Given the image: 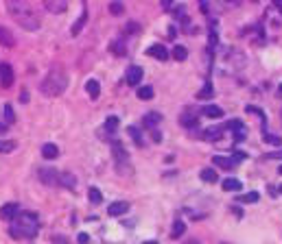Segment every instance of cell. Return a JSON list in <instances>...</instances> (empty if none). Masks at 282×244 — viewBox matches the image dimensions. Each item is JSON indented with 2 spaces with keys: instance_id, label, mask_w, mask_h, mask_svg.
<instances>
[{
  "instance_id": "obj_10",
  "label": "cell",
  "mask_w": 282,
  "mask_h": 244,
  "mask_svg": "<svg viewBox=\"0 0 282 244\" xmlns=\"http://www.w3.org/2000/svg\"><path fill=\"white\" fill-rule=\"evenodd\" d=\"M18 214H20L18 203H7L0 207V218H2V220H11V218H16Z\"/></svg>"
},
{
  "instance_id": "obj_35",
  "label": "cell",
  "mask_w": 282,
  "mask_h": 244,
  "mask_svg": "<svg viewBox=\"0 0 282 244\" xmlns=\"http://www.w3.org/2000/svg\"><path fill=\"white\" fill-rule=\"evenodd\" d=\"M50 242H53V244H70V240H68L66 235H59V233H55L53 238H50Z\"/></svg>"
},
{
  "instance_id": "obj_15",
  "label": "cell",
  "mask_w": 282,
  "mask_h": 244,
  "mask_svg": "<svg viewBox=\"0 0 282 244\" xmlns=\"http://www.w3.org/2000/svg\"><path fill=\"white\" fill-rule=\"evenodd\" d=\"M0 44H2V46H7V48H11L16 44V39H14V35H11V30L5 29V26H0Z\"/></svg>"
},
{
  "instance_id": "obj_7",
  "label": "cell",
  "mask_w": 282,
  "mask_h": 244,
  "mask_svg": "<svg viewBox=\"0 0 282 244\" xmlns=\"http://www.w3.org/2000/svg\"><path fill=\"white\" fill-rule=\"evenodd\" d=\"M0 85L2 87H11L14 85V68L9 63L0 65Z\"/></svg>"
},
{
  "instance_id": "obj_17",
  "label": "cell",
  "mask_w": 282,
  "mask_h": 244,
  "mask_svg": "<svg viewBox=\"0 0 282 244\" xmlns=\"http://www.w3.org/2000/svg\"><path fill=\"white\" fill-rule=\"evenodd\" d=\"M57 155H59V148L55 146V144H44V146H42V157H44V159H55Z\"/></svg>"
},
{
  "instance_id": "obj_16",
  "label": "cell",
  "mask_w": 282,
  "mask_h": 244,
  "mask_svg": "<svg viewBox=\"0 0 282 244\" xmlns=\"http://www.w3.org/2000/svg\"><path fill=\"white\" fill-rule=\"evenodd\" d=\"M203 116H208V118H223V109H221L219 105H206V107H203Z\"/></svg>"
},
{
  "instance_id": "obj_27",
  "label": "cell",
  "mask_w": 282,
  "mask_h": 244,
  "mask_svg": "<svg viewBox=\"0 0 282 244\" xmlns=\"http://www.w3.org/2000/svg\"><path fill=\"white\" fill-rule=\"evenodd\" d=\"M116 129H118V118H116V116H110V118L105 120V131H107V133H114Z\"/></svg>"
},
{
  "instance_id": "obj_1",
  "label": "cell",
  "mask_w": 282,
  "mask_h": 244,
  "mask_svg": "<svg viewBox=\"0 0 282 244\" xmlns=\"http://www.w3.org/2000/svg\"><path fill=\"white\" fill-rule=\"evenodd\" d=\"M7 9H9V13L16 17V22H18L22 29H27V30L40 29V17H37V13L33 11V7L29 2H16V0H9V2H7Z\"/></svg>"
},
{
  "instance_id": "obj_6",
  "label": "cell",
  "mask_w": 282,
  "mask_h": 244,
  "mask_svg": "<svg viewBox=\"0 0 282 244\" xmlns=\"http://www.w3.org/2000/svg\"><path fill=\"white\" fill-rule=\"evenodd\" d=\"M142 68L140 65H129L127 68V76H125V81H127V85H132V87H136V85H140V81H142Z\"/></svg>"
},
{
  "instance_id": "obj_32",
  "label": "cell",
  "mask_w": 282,
  "mask_h": 244,
  "mask_svg": "<svg viewBox=\"0 0 282 244\" xmlns=\"http://www.w3.org/2000/svg\"><path fill=\"white\" fill-rule=\"evenodd\" d=\"M16 148V142L11 139H0V152H11Z\"/></svg>"
},
{
  "instance_id": "obj_5",
  "label": "cell",
  "mask_w": 282,
  "mask_h": 244,
  "mask_svg": "<svg viewBox=\"0 0 282 244\" xmlns=\"http://www.w3.org/2000/svg\"><path fill=\"white\" fill-rule=\"evenodd\" d=\"M37 174H40V181L46 185H59V172L55 168H40Z\"/></svg>"
},
{
  "instance_id": "obj_30",
  "label": "cell",
  "mask_w": 282,
  "mask_h": 244,
  "mask_svg": "<svg viewBox=\"0 0 282 244\" xmlns=\"http://www.w3.org/2000/svg\"><path fill=\"white\" fill-rule=\"evenodd\" d=\"M5 120H7V124H14V122H16V113H14V105H9V103H7V105H5Z\"/></svg>"
},
{
  "instance_id": "obj_8",
  "label": "cell",
  "mask_w": 282,
  "mask_h": 244,
  "mask_svg": "<svg viewBox=\"0 0 282 244\" xmlns=\"http://www.w3.org/2000/svg\"><path fill=\"white\" fill-rule=\"evenodd\" d=\"M127 212H129V203H127V200H116V203H112L110 207H107V214H110V216H114V218L123 216V214H127Z\"/></svg>"
},
{
  "instance_id": "obj_2",
  "label": "cell",
  "mask_w": 282,
  "mask_h": 244,
  "mask_svg": "<svg viewBox=\"0 0 282 244\" xmlns=\"http://www.w3.org/2000/svg\"><path fill=\"white\" fill-rule=\"evenodd\" d=\"M37 227H40V220H37L35 212H20L16 216V225L11 227V235L14 238H33L37 233Z\"/></svg>"
},
{
  "instance_id": "obj_44",
  "label": "cell",
  "mask_w": 282,
  "mask_h": 244,
  "mask_svg": "<svg viewBox=\"0 0 282 244\" xmlns=\"http://www.w3.org/2000/svg\"><path fill=\"white\" fill-rule=\"evenodd\" d=\"M142 244H158L155 240H147V242H142Z\"/></svg>"
},
{
  "instance_id": "obj_43",
  "label": "cell",
  "mask_w": 282,
  "mask_h": 244,
  "mask_svg": "<svg viewBox=\"0 0 282 244\" xmlns=\"http://www.w3.org/2000/svg\"><path fill=\"white\" fill-rule=\"evenodd\" d=\"M278 96H280V98H282V83H280V85H278Z\"/></svg>"
},
{
  "instance_id": "obj_23",
  "label": "cell",
  "mask_w": 282,
  "mask_h": 244,
  "mask_svg": "<svg viewBox=\"0 0 282 244\" xmlns=\"http://www.w3.org/2000/svg\"><path fill=\"white\" fill-rule=\"evenodd\" d=\"M184 231H186V225L182 220H175L173 222V229H171V238H182V235H184Z\"/></svg>"
},
{
  "instance_id": "obj_45",
  "label": "cell",
  "mask_w": 282,
  "mask_h": 244,
  "mask_svg": "<svg viewBox=\"0 0 282 244\" xmlns=\"http://www.w3.org/2000/svg\"><path fill=\"white\" fill-rule=\"evenodd\" d=\"M276 7H278V11L282 13V2H276Z\"/></svg>"
},
{
  "instance_id": "obj_47",
  "label": "cell",
  "mask_w": 282,
  "mask_h": 244,
  "mask_svg": "<svg viewBox=\"0 0 282 244\" xmlns=\"http://www.w3.org/2000/svg\"><path fill=\"white\" fill-rule=\"evenodd\" d=\"M7 129V126H2V124H0V133H2V131H5Z\"/></svg>"
},
{
  "instance_id": "obj_31",
  "label": "cell",
  "mask_w": 282,
  "mask_h": 244,
  "mask_svg": "<svg viewBox=\"0 0 282 244\" xmlns=\"http://www.w3.org/2000/svg\"><path fill=\"white\" fill-rule=\"evenodd\" d=\"M88 196H90V200H92L94 205H99V203L103 200V196H101V192H99V187H90Z\"/></svg>"
},
{
  "instance_id": "obj_37",
  "label": "cell",
  "mask_w": 282,
  "mask_h": 244,
  "mask_svg": "<svg viewBox=\"0 0 282 244\" xmlns=\"http://www.w3.org/2000/svg\"><path fill=\"white\" fill-rule=\"evenodd\" d=\"M136 30H140V24H136V22H129V24L125 26V35H132V33H136Z\"/></svg>"
},
{
  "instance_id": "obj_12",
  "label": "cell",
  "mask_w": 282,
  "mask_h": 244,
  "mask_svg": "<svg viewBox=\"0 0 282 244\" xmlns=\"http://www.w3.org/2000/svg\"><path fill=\"white\" fill-rule=\"evenodd\" d=\"M85 22H88V11H85V9H83V11H81V15L77 17V22H75V24H72V29H70V35H72V37H77V35L81 33V29H83V24H85Z\"/></svg>"
},
{
  "instance_id": "obj_21",
  "label": "cell",
  "mask_w": 282,
  "mask_h": 244,
  "mask_svg": "<svg viewBox=\"0 0 282 244\" xmlns=\"http://www.w3.org/2000/svg\"><path fill=\"white\" fill-rule=\"evenodd\" d=\"M260 198V194H258V192H247V194H238L236 196V200H238V203H256V200H258Z\"/></svg>"
},
{
  "instance_id": "obj_29",
  "label": "cell",
  "mask_w": 282,
  "mask_h": 244,
  "mask_svg": "<svg viewBox=\"0 0 282 244\" xmlns=\"http://www.w3.org/2000/svg\"><path fill=\"white\" fill-rule=\"evenodd\" d=\"M129 135H132V137H133V142H136L138 144V146H142V142H145V139H142V133H140V131H138V126H129Z\"/></svg>"
},
{
  "instance_id": "obj_48",
  "label": "cell",
  "mask_w": 282,
  "mask_h": 244,
  "mask_svg": "<svg viewBox=\"0 0 282 244\" xmlns=\"http://www.w3.org/2000/svg\"><path fill=\"white\" fill-rule=\"evenodd\" d=\"M278 172H280V174H282V166H280V170H278Z\"/></svg>"
},
{
  "instance_id": "obj_28",
  "label": "cell",
  "mask_w": 282,
  "mask_h": 244,
  "mask_svg": "<svg viewBox=\"0 0 282 244\" xmlns=\"http://www.w3.org/2000/svg\"><path fill=\"white\" fill-rule=\"evenodd\" d=\"M263 139L267 144H273V146H280L282 144V137H278V135H271V133H267V131H263Z\"/></svg>"
},
{
  "instance_id": "obj_13",
  "label": "cell",
  "mask_w": 282,
  "mask_h": 244,
  "mask_svg": "<svg viewBox=\"0 0 282 244\" xmlns=\"http://www.w3.org/2000/svg\"><path fill=\"white\" fill-rule=\"evenodd\" d=\"M46 9H49L50 13H64L68 9V2L66 0H49V2H46Z\"/></svg>"
},
{
  "instance_id": "obj_41",
  "label": "cell",
  "mask_w": 282,
  "mask_h": 244,
  "mask_svg": "<svg viewBox=\"0 0 282 244\" xmlns=\"http://www.w3.org/2000/svg\"><path fill=\"white\" fill-rule=\"evenodd\" d=\"M247 111H249V113H256V116H260V118H263V122H265V113L260 111V109H256V107H247Z\"/></svg>"
},
{
  "instance_id": "obj_14",
  "label": "cell",
  "mask_w": 282,
  "mask_h": 244,
  "mask_svg": "<svg viewBox=\"0 0 282 244\" xmlns=\"http://www.w3.org/2000/svg\"><path fill=\"white\" fill-rule=\"evenodd\" d=\"M158 122H162V113H158V111H151V113H147V116L142 118V124H145L147 129H153Z\"/></svg>"
},
{
  "instance_id": "obj_25",
  "label": "cell",
  "mask_w": 282,
  "mask_h": 244,
  "mask_svg": "<svg viewBox=\"0 0 282 244\" xmlns=\"http://www.w3.org/2000/svg\"><path fill=\"white\" fill-rule=\"evenodd\" d=\"M182 124H184L186 129H195V126L199 124V120L195 116H190V113H184V116H182Z\"/></svg>"
},
{
  "instance_id": "obj_3",
  "label": "cell",
  "mask_w": 282,
  "mask_h": 244,
  "mask_svg": "<svg viewBox=\"0 0 282 244\" xmlns=\"http://www.w3.org/2000/svg\"><path fill=\"white\" fill-rule=\"evenodd\" d=\"M66 87H68V76H66V74H64L62 70H50L40 90H42V94H44V96H59Z\"/></svg>"
},
{
  "instance_id": "obj_26",
  "label": "cell",
  "mask_w": 282,
  "mask_h": 244,
  "mask_svg": "<svg viewBox=\"0 0 282 244\" xmlns=\"http://www.w3.org/2000/svg\"><path fill=\"white\" fill-rule=\"evenodd\" d=\"M171 55H173V59H177V61H186V57H188V50H186L184 46H175Z\"/></svg>"
},
{
  "instance_id": "obj_46",
  "label": "cell",
  "mask_w": 282,
  "mask_h": 244,
  "mask_svg": "<svg viewBox=\"0 0 282 244\" xmlns=\"http://www.w3.org/2000/svg\"><path fill=\"white\" fill-rule=\"evenodd\" d=\"M186 244H199V242H197V240H190V242H186Z\"/></svg>"
},
{
  "instance_id": "obj_50",
  "label": "cell",
  "mask_w": 282,
  "mask_h": 244,
  "mask_svg": "<svg viewBox=\"0 0 282 244\" xmlns=\"http://www.w3.org/2000/svg\"><path fill=\"white\" fill-rule=\"evenodd\" d=\"M221 244H228V242H221Z\"/></svg>"
},
{
  "instance_id": "obj_39",
  "label": "cell",
  "mask_w": 282,
  "mask_h": 244,
  "mask_svg": "<svg viewBox=\"0 0 282 244\" xmlns=\"http://www.w3.org/2000/svg\"><path fill=\"white\" fill-rule=\"evenodd\" d=\"M263 159H282V151H278V152H267V155H263Z\"/></svg>"
},
{
  "instance_id": "obj_34",
  "label": "cell",
  "mask_w": 282,
  "mask_h": 244,
  "mask_svg": "<svg viewBox=\"0 0 282 244\" xmlns=\"http://www.w3.org/2000/svg\"><path fill=\"white\" fill-rule=\"evenodd\" d=\"M245 137H247V129H245V124L238 126V129H234V139H236V142H243Z\"/></svg>"
},
{
  "instance_id": "obj_4",
  "label": "cell",
  "mask_w": 282,
  "mask_h": 244,
  "mask_svg": "<svg viewBox=\"0 0 282 244\" xmlns=\"http://www.w3.org/2000/svg\"><path fill=\"white\" fill-rule=\"evenodd\" d=\"M112 152H114V159H116V166H118V172H132V168H129V155L127 151L123 148V144L120 142H112Z\"/></svg>"
},
{
  "instance_id": "obj_40",
  "label": "cell",
  "mask_w": 282,
  "mask_h": 244,
  "mask_svg": "<svg viewBox=\"0 0 282 244\" xmlns=\"http://www.w3.org/2000/svg\"><path fill=\"white\" fill-rule=\"evenodd\" d=\"M243 159H247V155H245V152H241V151H236V152L232 155V161H234V164H236V161H243Z\"/></svg>"
},
{
  "instance_id": "obj_33",
  "label": "cell",
  "mask_w": 282,
  "mask_h": 244,
  "mask_svg": "<svg viewBox=\"0 0 282 244\" xmlns=\"http://www.w3.org/2000/svg\"><path fill=\"white\" fill-rule=\"evenodd\" d=\"M212 94H215V90H212V85H210V83H206V85H203V90H201V92H199V94H197V98H210Z\"/></svg>"
},
{
  "instance_id": "obj_22",
  "label": "cell",
  "mask_w": 282,
  "mask_h": 244,
  "mask_svg": "<svg viewBox=\"0 0 282 244\" xmlns=\"http://www.w3.org/2000/svg\"><path fill=\"white\" fill-rule=\"evenodd\" d=\"M136 94H138V98H140V100H151V98H153V87H151V85H140V90H138Z\"/></svg>"
},
{
  "instance_id": "obj_11",
  "label": "cell",
  "mask_w": 282,
  "mask_h": 244,
  "mask_svg": "<svg viewBox=\"0 0 282 244\" xmlns=\"http://www.w3.org/2000/svg\"><path fill=\"white\" fill-rule=\"evenodd\" d=\"M221 187H223L225 192H241L243 190V183L238 181V179L228 177V179H223V181H221Z\"/></svg>"
},
{
  "instance_id": "obj_9",
  "label": "cell",
  "mask_w": 282,
  "mask_h": 244,
  "mask_svg": "<svg viewBox=\"0 0 282 244\" xmlns=\"http://www.w3.org/2000/svg\"><path fill=\"white\" fill-rule=\"evenodd\" d=\"M147 55L153 57V59H158V61H166L168 59V52H166V48H164L162 44H153V46H149V48H147Z\"/></svg>"
},
{
  "instance_id": "obj_42",
  "label": "cell",
  "mask_w": 282,
  "mask_h": 244,
  "mask_svg": "<svg viewBox=\"0 0 282 244\" xmlns=\"http://www.w3.org/2000/svg\"><path fill=\"white\" fill-rule=\"evenodd\" d=\"M77 240H79V244H88L90 242V235L88 233H79V238H77Z\"/></svg>"
},
{
  "instance_id": "obj_24",
  "label": "cell",
  "mask_w": 282,
  "mask_h": 244,
  "mask_svg": "<svg viewBox=\"0 0 282 244\" xmlns=\"http://www.w3.org/2000/svg\"><path fill=\"white\" fill-rule=\"evenodd\" d=\"M216 179H219V177H216V172L212 168H203L201 170V181L203 183H216Z\"/></svg>"
},
{
  "instance_id": "obj_20",
  "label": "cell",
  "mask_w": 282,
  "mask_h": 244,
  "mask_svg": "<svg viewBox=\"0 0 282 244\" xmlns=\"http://www.w3.org/2000/svg\"><path fill=\"white\" fill-rule=\"evenodd\" d=\"M59 185H64V187H75L77 185V179L72 177L70 172H64V174H59Z\"/></svg>"
},
{
  "instance_id": "obj_49",
  "label": "cell",
  "mask_w": 282,
  "mask_h": 244,
  "mask_svg": "<svg viewBox=\"0 0 282 244\" xmlns=\"http://www.w3.org/2000/svg\"><path fill=\"white\" fill-rule=\"evenodd\" d=\"M280 194H282V183H280Z\"/></svg>"
},
{
  "instance_id": "obj_36",
  "label": "cell",
  "mask_w": 282,
  "mask_h": 244,
  "mask_svg": "<svg viewBox=\"0 0 282 244\" xmlns=\"http://www.w3.org/2000/svg\"><path fill=\"white\" fill-rule=\"evenodd\" d=\"M123 9H125L123 2H112V4H110V11L114 13V15H120V13H123Z\"/></svg>"
},
{
  "instance_id": "obj_19",
  "label": "cell",
  "mask_w": 282,
  "mask_h": 244,
  "mask_svg": "<svg viewBox=\"0 0 282 244\" xmlns=\"http://www.w3.org/2000/svg\"><path fill=\"white\" fill-rule=\"evenodd\" d=\"M85 90H88L90 98H99V92H101V85H99V81H94V78H90V81L85 83Z\"/></svg>"
},
{
  "instance_id": "obj_38",
  "label": "cell",
  "mask_w": 282,
  "mask_h": 244,
  "mask_svg": "<svg viewBox=\"0 0 282 244\" xmlns=\"http://www.w3.org/2000/svg\"><path fill=\"white\" fill-rule=\"evenodd\" d=\"M206 137L210 139V142H216V139L221 137V131H208V133H206Z\"/></svg>"
},
{
  "instance_id": "obj_18",
  "label": "cell",
  "mask_w": 282,
  "mask_h": 244,
  "mask_svg": "<svg viewBox=\"0 0 282 244\" xmlns=\"http://www.w3.org/2000/svg\"><path fill=\"white\" fill-rule=\"evenodd\" d=\"M212 161H215V166H219V168H225V170L234 168V161L228 159V157H223V155H215V157H212Z\"/></svg>"
}]
</instances>
